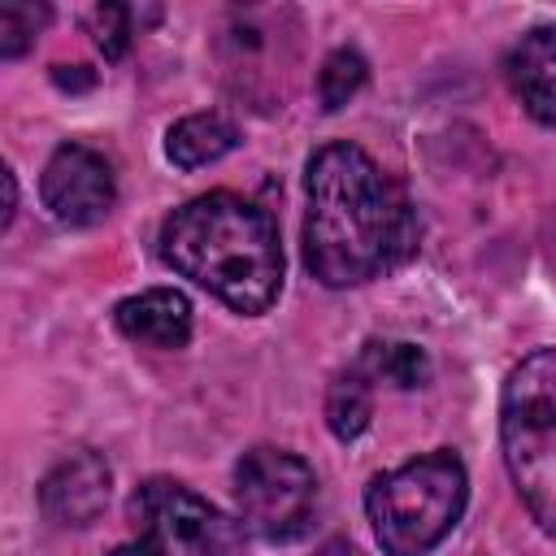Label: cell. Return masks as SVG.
Instances as JSON below:
<instances>
[{"mask_svg":"<svg viewBox=\"0 0 556 556\" xmlns=\"http://www.w3.org/2000/svg\"><path fill=\"white\" fill-rule=\"evenodd\" d=\"M417 248L404 191L356 143H326L304 169V265L321 287H361Z\"/></svg>","mask_w":556,"mask_h":556,"instance_id":"cell-1","label":"cell"},{"mask_svg":"<svg viewBox=\"0 0 556 556\" xmlns=\"http://www.w3.org/2000/svg\"><path fill=\"white\" fill-rule=\"evenodd\" d=\"M161 261L243 317L265 313L282 291L278 226L235 191L178 204L161 226Z\"/></svg>","mask_w":556,"mask_h":556,"instance_id":"cell-2","label":"cell"},{"mask_svg":"<svg viewBox=\"0 0 556 556\" xmlns=\"http://www.w3.org/2000/svg\"><path fill=\"white\" fill-rule=\"evenodd\" d=\"M469 500V478L456 452L439 447L400 469H387L365 491L374 539L387 556H426L452 534Z\"/></svg>","mask_w":556,"mask_h":556,"instance_id":"cell-3","label":"cell"},{"mask_svg":"<svg viewBox=\"0 0 556 556\" xmlns=\"http://www.w3.org/2000/svg\"><path fill=\"white\" fill-rule=\"evenodd\" d=\"M500 443L530 517L556 539V348L521 356L504 378Z\"/></svg>","mask_w":556,"mask_h":556,"instance_id":"cell-4","label":"cell"},{"mask_svg":"<svg viewBox=\"0 0 556 556\" xmlns=\"http://www.w3.org/2000/svg\"><path fill=\"white\" fill-rule=\"evenodd\" d=\"M126 513L135 539L109 556H243V530L174 478L139 482Z\"/></svg>","mask_w":556,"mask_h":556,"instance_id":"cell-5","label":"cell"},{"mask_svg":"<svg viewBox=\"0 0 556 556\" xmlns=\"http://www.w3.org/2000/svg\"><path fill=\"white\" fill-rule=\"evenodd\" d=\"M235 504L243 530L265 543H295L317 513V473L287 447H252L235 465Z\"/></svg>","mask_w":556,"mask_h":556,"instance_id":"cell-6","label":"cell"},{"mask_svg":"<svg viewBox=\"0 0 556 556\" xmlns=\"http://www.w3.org/2000/svg\"><path fill=\"white\" fill-rule=\"evenodd\" d=\"M39 200H43V208L56 222H65V226H91L117 200L113 165L96 148H87V143H61L48 156L43 174H39Z\"/></svg>","mask_w":556,"mask_h":556,"instance_id":"cell-7","label":"cell"},{"mask_svg":"<svg viewBox=\"0 0 556 556\" xmlns=\"http://www.w3.org/2000/svg\"><path fill=\"white\" fill-rule=\"evenodd\" d=\"M109 486H113L109 460L91 447H78L65 460H56L39 482V508L56 526H91L109 504Z\"/></svg>","mask_w":556,"mask_h":556,"instance_id":"cell-8","label":"cell"},{"mask_svg":"<svg viewBox=\"0 0 556 556\" xmlns=\"http://www.w3.org/2000/svg\"><path fill=\"white\" fill-rule=\"evenodd\" d=\"M113 326L143 348L174 352V348H187V339H191V300L174 287H152L139 295H126L113 308Z\"/></svg>","mask_w":556,"mask_h":556,"instance_id":"cell-9","label":"cell"},{"mask_svg":"<svg viewBox=\"0 0 556 556\" xmlns=\"http://www.w3.org/2000/svg\"><path fill=\"white\" fill-rule=\"evenodd\" d=\"M508 83L526 113L543 126H556V26H534L508 52Z\"/></svg>","mask_w":556,"mask_h":556,"instance_id":"cell-10","label":"cell"},{"mask_svg":"<svg viewBox=\"0 0 556 556\" xmlns=\"http://www.w3.org/2000/svg\"><path fill=\"white\" fill-rule=\"evenodd\" d=\"M239 143V130L235 122H226L222 113H191L182 122L169 126L165 135V152L178 169H200V165H213L222 161L230 148Z\"/></svg>","mask_w":556,"mask_h":556,"instance_id":"cell-11","label":"cell"},{"mask_svg":"<svg viewBox=\"0 0 556 556\" xmlns=\"http://www.w3.org/2000/svg\"><path fill=\"white\" fill-rule=\"evenodd\" d=\"M369 417H374V382L352 365L326 391V426L339 443H352L365 434Z\"/></svg>","mask_w":556,"mask_h":556,"instance_id":"cell-12","label":"cell"},{"mask_svg":"<svg viewBox=\"0 0 556 556\" xmlns=\"http://www.w3.org/2000/svg\"><path fill=\"white\" fill-rule=\"evenodd\" d=\"M356 369L369 378V382H391V387H421L430 378V356L417 348V343H387V339H374L365 343Z\"/></svg>","mask_w":556,"mask_h":556,"instance_id":"cell-13","label":"cell"},{"mask_svg":"<svg viewBox=\"0 0 556 556\" xmlns=\"http://www.w3.org/2000/svg\"><path fill=\"white\" fill-rule=\"evenodd\" d=\"M365 83V56L356 48H334L317 70V100L326 113L343 109Z\"/></svg>","mask_w":556,"mask_h":556,"instance_id":"cell-14","label":"cell"},{"mask_svg":"<svg viewBox=\"0 0 556 556\" xmlns=\"http://www.w3.org/2000/svg\"><path fill=\"white\" fill-rule=\"evenodd\" d=\"M48 22V4H26V0H9L0 4V56H22L35 35L43 30Z\"/></svg>","mask_w":556,"mask_h":556,"instance_id":"cell-15","label":"cell"},{"mask_svg":"<svg viewBox=\"0 0 556 556\" xmlns=\"http://www.w3.org/2000/svg\"><path fill=\"white\" fill-rule=\"evenodd\" d=\"M87 30H91L96 48L109 61H117L126 52V43H130V9H122V4H96L87 13Z\"/></svg>","mask_w":556,"mask_h":556,"instance_id":"cell-16","label":"cell"},{"mask_svg":"<svg viewBox=\"0 0 556 556\" xmlns=\"http://www.w3.org/2000/svg\"><path fill=\"white\" fill-rule=\"evenodd\" d=\"M13 213H17V178H13V169H4V217H0V226H9Z\"/></svg>","mask_w":556,"mask_h":556,"instance_id":"cell-17","label":"cell"},{"mask_svg":"<svg viewBox=\"0 0 556 556\" xmlns=\"http://www.w3.org/2000/svg\"><path fill=\"white\" fill-rule=\"evenodd\" d=\"M313 556H361V552H356L348 539H330V543H321Z\"/></svg>","mask_w":556,"mask_h":556,"instance_id":"cell-18","label":"cell"}]
</instances>
